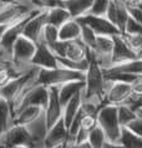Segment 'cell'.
Wrapping results in <instances>:
<instances>
[{
  "instance_id": "26",
  "label": "cell",
  "mask_w": 142,
  "mask_h": 148,
  "mask_svg": "<svg viewBox=\"0 0 142 148\" xmlns=\"http://www.w3.org/2000/svg\"><path fill=\"white\" fill-rule=\"evenodd\" d=\"M117 143L123 148H142V137L132 133L125 127H121V133Z\"/></svg>"
},
{
  "instance_id": "6",
  "label": "cell",
  "mask_w": 142,
  "mask_h": 148,
  "mask_svg": "<svg viewBox=\"0 0 142 148\" xmlns=\"http://www.w3.org/2000/svg\"><path fill=\"white\" fill-rule=\"evenodd\" d=\"M48 100H49V88L41 85L34 86L30 90H28L21 96V98L16 102V105L11 111V120L18 111L25 107H29V106H36V107H41L43 110H45L48 105Z\"/></svg>"
},
{
  "instance_id": "22",
  "label": "cell",
  "mask_w": 142,
  "mask_h": 148,
  "mask_svg": "<svg viewBox=\"0 0 142 148\" xmlns=\"http://www.w3.org/2000/svg\"><path fill=\"white\" fill-rule=\"evenodd\" d=\"M81 26L75 19H70L59 27V41H75L80 39Z\"/></svg>"
},
{
  "instance_id": "15",
  "label": "cell",
  "mask_w": 142,
  "mask_h": 148,
  "mask_svg": "<svg viewBox=\"0 0 142 148\" xmlns=\"http://www.w3.org/2000/svg\"><path fill=\"white\" fill-rule=\"evenodd\" d=\"M105 18L117 29L121 34L123 30L125 23H126V20L128 19L126 4H125L123 0H110Z\"/></svg>"
},
{
  "instance_id": "14",
  "label": "cell",
  "mask_w": 142,
  "mask_h": 148,
  "mask_svg": "<svg viewBox=\"0 0 142 148\" xmlns=\"http://www.w3.org/2000/svg\"><path fill=\"white\" fill-rule=\"evenodd\" d=\"M49 88V100L48 105L44 110L45 122H46V128H51L55 123L62 118V106L59 100V93L57 87H48Z\"/></svg>"
},
{
  "instance_id": "32",
  "label": "cell",
  "mask_w": 142,
  "mask_h": 148,
  "mask_svg": "<svg viewBox=\"0 0 142 148\" xmlns=\"http://www.w3.org/2000/svg\"><path fill=\"white\" fill-rule=\"evenodd\" d=\"M81 26V32H80V41L85 45L86 49L89 50H92L94 46H95V42H96V38L97 35L91 30V29L85 25V24H80Z\"/></svg>"
},
{
  "instance_id": "4",
  "label": "cell",
  "mask_w": 142,
  "mask_h": 148,
  "mask_svg": "<svg viewBox=\"0 0 142 148\" xmlns=\"http://www.w3.org/2000/svg\"><path fill=\"white\" fill-rule=\"evenodd\" d=\"M97 126L105 133L107 142L117 143L121 133V126L117 118V107L112 105H102L97 114Z\"/></svg>"
},
{
  "instance_id": "43",
  "label": "cell",
  "mask_w": 142,
  "mask_h": 148,
  "mask_svg": "<svg viewBox=\"0 0 142 148\" xmlns=\"http://www.w3.org/2000/svg\"><path fill=\"white\" fill-rule=\"evenodd\" d=\"M10 25H5V24H0V42H1V38H3V35H4V32L6 31V29L9 27ZM1 50V49H0Z\"/></svg>"
},
{
  "instance_id": "17",
  "label": "cell",
  "mask_w": 142,
  "mask_h": 148,
  "mask_svg": "<svg viewBox=\"0 0 142 148\" xmlns=\"http://www.w3.org/2000/svg\"><path fill=\"white\" fill-rule=\"evenodd\" d=\"M30 65L37 69H55L57 67L56 56L52 54V51L44 44H37L35 54L30 61Z\"/></svg>"
},
{
  "instance_id": "37",
  "label": "cell",
  "mask_w": 142,
  "mask_h": 148,
  "mask_svg": "<svg viewBox=\"0 0 142 148\" xmlns=\"http://www.w3.org/2000/svg\"><path fill=\"white\" fill-rule=\"evenodd\" d=\"M122 35V34H121ZM126 44L130 46L131 50H133L137 54L142 52V34L139 35H122Z\"/></svg>"
},
{
  "instance_id": "35",
  "label": "cell",
  "mask_w": 142,
  "mask_h": 148,
  "mask_svg": "<svg viewBox=\"0 0 142 148\" xmlns=\"http://www.w3.org/2000/svg\"><path fill=\"white\" fill-rule=\"evenodd\" d=\"M110 0H92L90 11L86 15H95V16H105L107 6Z\"/></svg>"
},
{
  "instance_id": "38",
  "label": "cell",
  "mask_w": 142,
  "mask_h": 148,
  "mask_svg": "<svg viewBox=\"0 0 142 148\" xmlns=\"http://www.w3.org/2000/svg\"><path fill=\"white\" fill-rule=\"evenodd\" d=\"M96 126H97V120H96V116L83 114V117H82V120H81L80 128L85 130L86 132H90V131H91V130H94Z\"/></svg>"
},
{
  "instance_id": "39",
  "label": "cell",
  "mask_w": 142,
  "mask_h": 148,
  "mask_svg": "<svg viewBox=\"0 0 142 148\" xmlns=\"http://www.w3.org/2000/svg\"><path fill=\"white\" fill-rule=\"evenodd\" d=\"M125 128H127L128 131H131L132 133L142 137V118L137 117L135 120H132L131 122H128L127 125L125 126Z\"/></svg>"
},
{
  "instance_id": "21",
  "label": "cell",
  "mask_w": 142,
  "mask_h": 148,
  "mask_svg": "<svg viewBox=\"0 0 142 148\" xmlns=\"http://www.w3.org/2000/svg\"><path fill=\"white\" fill-rule=\"evenodd\" d=\"M102 71L106 73H132V75L142 76V59L112 65V66L106 70H102Z\"/></svg>"
},
{
  "instance_id": "34",
  "label": "cell",
  "mask_w": 142,
  "mask_h": 148,
  "mask_svg": "<svg viewBox=\"0 0 142 148\" xmlns=\"http://www.w3.org/2000/svg\"><path fill=\"white\" fill-rule=\"evenodd\" d=\"M28 1L35 10H50L52 8L62 6V0H28Z\"/></svg>"
},
{
  "instance_id": "27",
  "label": "cell",
  "mask_w": 142,
  "mask_h": 148,
  "mask_svg": "<svg viewBox=\"0 0 142 148\" xmlns=\"http://www.w3.org/2000/svg\"><path fill=\"white\" fill-rule=\"evenodd\" d=\"M56 61H57V66L59 67L71 70V71H76V72H81V73H85L87 67H89L87 59L80 60V61H74V60L65 59V57H56Z\"/></svg>"
},
{
  "instance_id": "16",
  "label": "cell",
  "mask_w": 142,
  "mask_h": 148,
  "mask_svg": "<svg viewBox=\"0 0 142 148\" xmlns=\"http://www.w3.org/2000/svg\"><path fill=\"white\" fill-rule=\"evenodd\" d=\"M69 133L68 128H66L64 121L61 120L57 121L51 128L46 131L44 138V148H56L60 147L65 143H68Z\"/></svg>"
},
{
  "instance_id": "12",
  "label": "cell",
  "mask_w": 142,
  "mask_h": 148,
  "mask_svg": "<svg viewBox=\"0 0 142 148\" xmlns=\"http://www.w3.org/2000/svg\"><path fill=\"white\" fill-rule=\"evenodd\" d=\"M46 18H48V10H37L32 15V18L25 24L21 36L32 41L34 44H39L43 30L45 25H46Z\"/></svg>"
},
{
  "instance_id": "2",
  "label": "cell",
  "mask_w": 142,
  "mask_h": 148,
  "mask_svg": "<svg viewBox=\"0 0 142 148\" xmlns=\"http://www.w3.org/2000/svg\"><path fill=\"white\" fill-rule=\"evenodd\" d=\"M86 59L89 61V67L83 73V90H82V101L102 106L103 97L106 91V80L103 77L102 69L91 55V51L87 50Z\"/></svg>"
},
{
  "instance_id": "36",
  "label": "cell",
  "mask_w": 142,
  "mask_h": 148,
  "mask_svg": "<svg viewBox=\"0 0 142 148\" xmlns=\"http://www.w3.org/2000/svg\"><path fill=\"white\" fill-rule=\"evenodd\" d=\"M122 35H139L142 34V26H141V23L133 20L132 18L128 16V19L126 20L125 23V26H123V30L121 32Z\"/></svg>"
},
{
  "instance_id": "42",
  "label": "cell",
  "mask_w": 142,
  "mask_h": 148,
  "mask_svg": "<svg viewBox=\"0 0 142 148\" xmlns=\"http://www.w3.org/2000/svg\"><path fill=\"white\" fill-rule=\"evenodd\" d=\"M102 148H123L121 145H119V143H111V142H107L106 141V143L103 145V147Z\"/></svg>"
},
{
  "instance_id": "28",
  "label": "cell",
  "mask_w": 142,
  "mask_h": 148,
  "mask_svg": "<svg viewBox=\"0 0 142 148\" xmlns=\"http://www.w3.org/2000/svg\"><path fill=\"white\" fill-rule=\"evenodd\" d=\"M57 41H59V29L46 24L43 30V34H41V39L39 44H44L49 49H51L54 46V44L57 42Z\"/></svg>"
},
{
  "instance_id": "20",
  "label": "cell",
  "mask_w": 142,
  "mask_h": 148,
  "mask_svg": "<svg viewBox=\"0 0 142 148\" xmlns=\"http://www.w3.org/2000/svg\"><path fill=\"white\" fill-rule=\"evenodd\" d=\"M82 90H83V81H71V82H68V84L59 86L57 87V93H59V100L62 107L72 97L81 93Z\"/></svg>"
},
{
  "instance_id": "33",
  "label": "cell",
  "mask_w": 142,
  "mask_h": 148,
  "mask_svg": "<svg viewBox=\"0 0 142 148\" xmlns=\"http://www.w3.org/2000/svg\"><path fill=\"white\" fill-rule=\"evenodd\" d=\"M116 107H117V118H119V123L121 127H125L128 122H131L132 120L139 117L130 107H127V106L120 105V106H116Z\"/></svg>"
},
{
  "instance_id": "31",
  "label": "cell",
  "mask_w": 142,
  "mask_h": 148,
  "mask_svg": "<svg viewBox=\"0 0 142 148\" xmlns=\"http://www.w3.org/2000/svg\"><path fill=\"white\" fill-rule=\"evenodd\" d=\"M106 141V136L99 126H96L94 130H91L89 132V136H87V142L90 143L91 148H102Z\"/></svg>"
},
{
  "instance_id": "40",
  "label": "cell",
  "mask_w": 142,
  "mask_h": 148,
  "mask_svg": "<svg viewBox=\"0 0 142 148\" xmlns=\"http://www.w3.org/2000/svg\"><path fill=\"white\" fill-rule=\"evenodd\" d=\"M126 10L130 18L133 20L141 23L142 21V10H141V5H127L126 4Z\"/></svg>"
},
{
  "instance_id": "29",
  "label": "cell",
  "mask_w": 142,
  "mask_h": 148,
  "mask_svg": "<svg viewBox=\"0 0 142 148\" xmlns=\"http://www.w3.org/2000/svg\"><path fill=\"white\" fill-rule=\"evenodd\" d=\"M11 126V113L10 107L6 101L0 98V137Z\"/></svg>"
},
{
  "instance_id": "44",
  "label": "cell",
  "mask_w": 142,
  "mask_h": 148,
  "mask_svg": "<svg viewBox=\"0 0 142 148\" xmlns=\"http://www.w3.org/2000/svg\"><path fill=\"white\" fill-rule=\"evenodd\" d=\"M127 5H141V0H123Z\"/></svg>"
},
{
  "instance_id": "1",
  "label": "cell",
  "mask_w": 142,
  "mask_h": 148,
  "mask_svg": "<svg viewBox=\"0 0 142 148\" xmlns=\"http://www.w3.org/2000/svg\"><path fill=\"white\" fill-rule=\"evenodd\" d=\"M46 131L45 116L26 126L11 125L0 137V148H11L14 146L44 148V138Z\"/></svg>"
},
{
  "instance_id": "13",
  "label": "cell",
  "mask_w": 142,
  "mask_h": 148,
  "mask_svg": "<svg viewBox=\"0 0 142 148\" xmlns=\"http://www.w3.org/2000/svg\"><path fill=\"white\" fill-rule=\"evenodd\" d=\"M131 92L132 85L122 84V82H111L106 80V91L105 97H103V105L120 106Z\"/></svg>"
},
{
  "instance_id": "11",
  "label": "cell",
  "mask_w": 142,
  "mask_h": 148,
  "mask_svg": "<svg viewBox=\"0 0 142 148\" xmlns=\"http://www.w3.org/2000/svg\"><path fill=\"white\" fill-rule=\"evenodd\" d=\"M112 42H114V47H112V55H111V66L116 64L142 59L141 54H137V52L131 50L121 34L112 36Z\"/></svg>"
},
{
  "instance_id": "18",
  "label": "cell",
  "mask_w": 142,
  "mask_h": 148,
  "mask_svg": "<svg viewBox=\"0 0 142 148\" xmlns=\"http://www.w3.org/2000/svg\"><path fill=\"white\" fill-rule=\"evenodd\" d=\"M44 116V110L41 107L36 106H29L23 110L18 111L11 120V125H20V126H26L30 123L39 120L40 117Z\"/></svg>"
},
{
  "instance_id": "19",
  "label": "cell",
  "mask_w": 142,
  "mask_h": 148,
  "mask_svg": "<svg viewBox=\"0 0 142 148\" xmlns=\"http://www.w3.org/2000/svg\"><path fill=\"white\" fill-rule=\"evenodd\" d=\"M92 0H62V6L68 10L71 19H79L90 11Z\"/></svg>"
},
{
  "instance_id": "25",
  "label": "cell",
  "mask_w": 142,
  "mask_h": 148,
  "mask_svg": "<svg viewBox=\"0 0 142 148\" xmlns=\"http://www.w3.org/2000/svg\"><path fill=\"white\" fill-rule=\"evenodd\" d=\"M70 19H71V16L68 13V10L64 6H57V8H52V9L48 10L46 24L59 29L66 21H69Z\"/></svg>"
},
{
  "instance_id": "23",
  "label": "cell",
  "mask_w": 142,
  "mask_h": 148,
  "mask_svg": "<svg viewBox=\"0 0 142 148\" xmlns=\"http://www.w3.org/2000/svg\"><path fill=\"white\" fill-rule=\"evenodd\" d=\"M81 93H79L75 97H72L68 103L62 107V121H64L66 128H69L72 118L76 116V113L79 112V110H80V107H81V103H82Z\"/></svg>"
},
{
  "instance_id": "30",
  "label": "cell",
  "mask_w": 142,
  "mask_h": 148,
  "mask_svg": "<svg viewBox=\"0 0 142 148\" xmlns=\"http://www.w3.org/2000/svg\"><path fill=\"white\" fill-rule=\"evenodd\" d=\"M103 77L111 82H122V84H128V85H133L137 81L142 80V76L132 75V73H106V72H103Z\"/></svg>"
},
{
  "instance_id": "9",
  "label": "cell",
  "mask_w": 142,
  "mask_h": 148,
  "mask_svg": "<svg viewBox=\"0 0 142 148\" xmlns=\"http://www.w3.org/2000/svg\"><path fill=\"white\" fill-rule=\"evenodd\" d=\"M112 42L111 36H97L95 46L91 51V55L102 70H106L111 66V55H112Z\"/></svg>"
},
{
  "instance_id": "8",
  "label": "cell",
  "mask_w": 142,
  "mask_h": 148,
  "mask_svg": "<svg viewBox=\"0 0 142 148\" xmlns=\"http://www.w3.org/2000/svg\"><path fill=\"white\" fill-rule=\"evenodd\" d=\"M36 11L37 10H32L29 14L24 15L21 19L16 20L15 23H12L11 25L6 29V31L4 32V35H3V38H1V42H0V49H1V50L5 52L6 56L9 57V59H10L12 45H14V42L20 38V36H21L25 24H26L29 20L32 18V15H34Z\"/></svg>"
},
{
  "instance_id": "24",
  "label": "cell",
  "mask_w": 142,
  "mask_h": 148,
  "mask_svg": "<svg viewBox=\"0 0 142 148\" xmlns=\"http://www.w3.org/2000/svg\"><path fill=\"white\" fill-rule=\"evenodd\" d=\"M89 49L85 47L80 39L75 40V41H68V46H66L65 51V59L74 60V61H80L86 59V52Z\"/></svg>"
},
{
  "instance_id": "47",
  "label": "cell",
  "mask_w": 142,
  "mask_h": 148,
  "mask_svg": "<svg viewBox=\"0 0 142 148\" xmlns=\"http://www.w3.org/2000/svg\"><path fill=\"white\" fill-rule=\"evenodd\" d=\"M56 148H66V143L65 145H62V146H60V147H56Z\"/></svg>"
},
{
  "instance_id": "46",
  "label": "cell",
  "mask_w": 142,
  "mask_h": 148,
  "mask_svg": "<svg viewBox=\"0 0 142 148\" xmlns=\"http://www.w3.org/2000/svg\"><path fill=\"white\" fill-rule=\"evenodd\" d=\"M11 148H28V147H25V146H14V147H11Z\"/></svg>"
},
{
  "instance_id": "7",
  "label": "cell",
  "mask_w": 142,
  "mask_h": 148,
  "mask_svg": "<svg viewBox=\"0 0 142 148\" xmlns=\"http://www.w3.org/2000/svg\"><path fill=\"white\" fill-rule=\"evenodd\" d=\"M36 50V44L20 36L14 42L10 54V61L15 66H30V61Z\"/></svg>"
},
{
  "instance_id": "45",
  "label": "cell",
  "mask_w": 142,
  "mask_h": 148,
  "mask_svg": "<svg viewBox=\"0 0 142 148\" xmlns=\"http://www.w3.org/2000/svg\"><path fill=\"white\" fill-rule=\"evenodd\" d=\"M0 59H6V60H10V59L6 56V54H5V52H4L3 50H0Z\"/></svg>"
},
{
  "instance_id": "5",
  "label": "cell",
  "mask_w": 142,
  "mask_h": 148,
  "mask_svg": "<svg viewBox=\"0 0 142 148\" xmlns=\"http://www.w3.org/2000/svg\"><path fill=\"white\" fill-rule=\"evenodd\" d=\"M39 71L37 67H32L30 71H28L25 75L19 76L16 79L10 80L8 84H5L3 87H0V98L6 101L9 103V107L14 103V101L23 93L25 87L35 80L36 73Z\"/></svg>"
},
{
  "instance_id": "3",
  "label": "cell",
  "mask_w": 142,
  "mask_h": 148,
  "mask_svg": "<svg viewBox=\"0 0 142 148\" xmlns=\"http://www.w3.org/2000/svg\"><path fill=\"white\" fill-rule=\"evenodd\" d=\"M71 81H83V73L57 66L49 70L39 69L35 77V85H41L45 87H59Z\"/></svg>"
},
{
  "instance_id": "10",
  "label": "cell",
  "mask_w": 142,
  "mask_h": 148,
  "mask_svg": "<svg viewBox=\"0 0 142 148\" xmlns=\"http://www.w3.org/2000/svg\"><path fill=\"white\" fill-rule=\"evenodd\" d=\"M79 24H85L97 36H115L120 34V31L108 21L105 16H95V15H85L79 19H75Z\"/></svg>"
},
{
  "instance_id": "41",
  "label": "cell",
  "mask_w": 142,
  "mask_h": 148,
  "mask_svg": "<svg viewBox=\"0 0 142 148\" xmlns=\"http://www.w3.org/2000/svg\"><path fill=\"white\" fill-rule=\"evenodd\" d=\"M66 148H91V146L89 142L85 141L81 143H72V145H68L66 143Z\"/></svg>"
}]
</instances>
